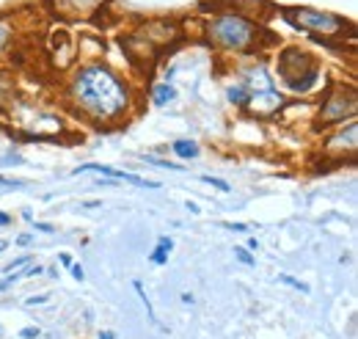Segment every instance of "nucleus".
<instances>
[{
	"instance_id": "nucleus-25",
	"label": "nucleus",
	"mask_w": 358,
	"mask_h": 339,
	"mask_svg": "<svg viewBox=\"0 0 358 339\" xmlns=\"http://www.w3.org/2000/svg\"><path fill=\"white\" fill-rule=\"evenodd\" d=\"M61 262H63L66 267H72V256H69V254H61Z\"/></svg>"
},
{
	"instance_id": "nucleus-27",
	"label": "nucleus",
	"mask_w": 358,
	"mask_h": 339,
	"mask_svg": "<svg viewBox=\"0 0 358 339\" xmlns=\"http://www.w3.org/2000/svg\"><path fill=\"white\" fill-rule=\"evenodd\" d=\"M99 339H116V334H113V331H102V334H99Z\"/></svg>"
},
{
	"instance_id": "nucleus-2",
	"label": "nucleus",
	"mask_w": 358,
	"mask_h": 339,
	"mask_svg": "<svg viewBox=\"0 0 358 339\" xmlns=\"http://www.w3.org/2000/svg\"><path fill=\"white\" fill-rule=\"evenodd\" d=\"M207 33L218 47L234 50V52H251L254 47H259L262 39H267L259 25H254L251 20H245V17H240V14L215 17L207 25Z\"/></svg>"
},
{
	"instance_id": "nucleus-21",
	"label": "nucleus",
	"mask_w": 358,
	"mask_h": 339,
	"mask_svg": "<svg viewBox=\"0 0 358 339\" xmlns=\"http://www.w3.org/2000/svg\"><path fill=\"white\" fill-rule=\"evenodd\" d=\"M0 185H6V188H22V182H17V179H9V177H0Z\"/></svg>"
},
{
	"instance_id": "nucleus-5",
	"label": "nucleus",
	"mask_w": 358,
	"mask_h": 339,
	"mask_svg": "<svg viewBox=\"0 0 358 339\" xmlns=\"http://www.w3.org/2000/svg\"><path fill=\"white\" fill-rule=\"evenodd\" d=\"M353 113H355V91L339 86L336 91L328 94L320 119L322 124H336V121H344V116H353Z\"/></svg>"
},
{
	"instance_id": "nucleus-17",
	"label": "nucleus",
	"mask_w": 358,
	"mask_h": 339,
	"mask_svg": "<svg viewBox=\"0 0 358 339\" xmlns=\"http://www.w3.org/2000/svg\"><path fill=\"white\" fill-rule=\"evenodd\" d=\"M20 279H22V273H14V276H6V279H0V292H3V290H9L11 284H14V282H20Z\"/></svg>"
},
{
	"instance_id": "nucleus-28",
	"label": "nucleus",
	"mask_w": 358,
	"mask_h": 339,
	"mask_svg": "<svg viewBox=\"0 0 358 339\" xmlns=\"http://www.w3.org/2000/svg\"><path fill=\"white\" fill-rule=\"evenodd\" d=\"M6 224H11V218L6 213H0V226H6Z\"/></svg>"
},
{
	"instance_id": "nucleus-24",
	"label": "nucleus",
	"mask_w": 358,
	"mask_h": 339,
	"mask_svg": "<svg viewBox=\"0 0 358 339\" xmlns=\"http://www.w3.org/2000/svg\"><path fill=\"white\" fill-rule=\"evenodd\" d=\"M33 240V237L31 235H20V237H17V243H20V245H28V243H31Z\"/></svg>"
},
{
	"instance_id": "nucleus-30",
	"label": "nucleus",
	"mask_w": 358,
	"mask_h": 339,
	"mask_svg": "<svg viewBox=\"0 0 358 339\" xmlns=\"http://www.w3.org/2000/svg\"><path fill=\"white\" fill-rule=\"evenodd\" d=\"M6 248H9V243H6V240H0V251H6Z\"/></svg>"
},
{
	"instance_id": "nucleus-22",
	"label": "nucleus",
	"mask_w": 358,
	"mask_h": 339,
	"mask_svg": "<svg viewBox=\"0 0 358 339\" xmlns=\"http://www.w3.org/2000/svg\"><path fill=\"white\" fill-rule=\"evenodd\" d=\"M72 276L78 279V282H83V279H86V270H83L80 265H72Z\"/></svg>"
},
{
	"instance_id": "nucleus-6",
	"label": "nucleus",
	"mask_w": 358,
	"mask_h": 339,
	"mask_svg": "<svg viewBox=\"0 0 358 339\" xmlns=\"http://www.w3.org/2000/svg\"><path fill=\"white\" fill-rule=\"evenodd\" d=\"M72 174H105V177H110V179H119V182H130L135 185V188H160L157 182H152V179H144V177H138V174H132V171H121V168H110V166H80V168H75Z\"/></svg>"
},
{
	"instance_id": "nucleus-15",
	"label": "nucleus",
	"mask_w": 358,
	"mask_h": 339,
	"mask_svg": "<svg viewBox=\"0 0 358 339\" xmlns=\"http://www.w3.org/2000/svg\"><path fill=\"white\" fill-rule=\"evenodd\" d=\"M28 262H31V256H20V259H14V262H9V265H6V273H14L17 267L28 265Z\"/></svg>"
},
{
	"instance_id": "nucleus-23",
	"label": "nucleus",
	"mask_w": 358,
	"mask_h": 339,
	"mask_svg": "<svg viewBox=\"0 0 358 339\" xmlns=\"http://www.w3.org/2000/svg\"><path fill=\"white\" fill-rule=\"evenodd\" d=\"M44 301H47V295H36V298H28L25 303H28V306H33V303H44Z\"/></svg>"
},
{
	"instance_id": "nucleus-8",
	"label": "nucleus",
	"mask_w": 358,
	"mask_h": 339,
	"mask_svg": "<svg viewBox=\"0 0 358 339\" xmlns=\"http://www.w3.org/2000/svg\"><path fill=\"white\" fill-rule=\"evenodd\" d=\"M355 135H358V124L355 121H350L347 124V132H339L336 138H333L331 141V146H339V149H344V146H347V149H355Z\"/></svg>"
},
{
	"instance_id": "nucleus-13",
	"label": "nucleus",
	"mask_w": 358,
	"mask_h": 339,
	"mask_svg": "<svg viewBox=\"0 0 358 339\" xmlns=\"http://www.w3.org/2000/svg\"><path fill=\"white\" fill-rule=\"evenodd\" d=\"M234 256H237L240 262H243V265H254V256H251V251L248 248H234Z\"/></svg>"
},
{
	"instance_id": "nucleus-16",
	"label": "nucleus",
	"mask_w": 358,
	"mask_h": 339,
	"mask_svg": "<svg viewBox=\"0 0 358 339\" xmlns=\"http://www.w3.org/2000/svg\"><path fill=\"white\" fill-rule=\"evenodd\" d=\"M9 39H11V33H9V28L3 25V20H0V52L6 50V44H9Z\"/></svg>"
},
{
	"instance_id": "nucleus-18",
	"label": "nucleus",
	"mask_w": 358,
	"mask_h": 339,
	"mask_svg": "<svg viewBox=\"0 0 358 339\" xmlns=\"http://www.w3.org/2000/svg\"><path fill=\"white\" fill-rule=\"evenodd\" d=\"M224 229H229V232H248V226H245V224H232V221H224Z\"/></svg>"
},
{
	"instance_id": "nucleus-19",
	"label": "nucleus",
	"mask_w": 358,
	"mask_h": 339,
	"mask_svg": "<svg viewBox=\"0 0 358 339\" xmlns=\"http://www.w3.org/2000/svg\"><path fill=\"white\" fill-rule=\"evenodd\" d=\"M42 273H44L42 265H33V267H28V270L22 273V279H28V276H42Z\"/></svg>"
},
{
	"instance_id": "nucleus-7",
	"label": "nucleus",
	"mask_w": 358,
	"mask_h": 339,
	"mask_svg": "<svg viewBox=\"0 0 358 339\" xmlns=\"http://www.w3.org/2000/svg\"><path fill=\"white\" fill-rule=\"evenodd\" d=\"M174 248V240L171 237H157V245H155V251L149 254V259L155 262V265H166L168 262V251Z\"/></svg>"
},
{
	"instance_id": "nucleus-10",
	"label": "nucleus",
	"mask_w": 358,
	"mask_h": 339,
	"mask_svg": "<svg viewBox=\"0 0 358 339\" xmlns=\"http://www.w3.org/2000/svg\"><path fill=\"white\" fill-rule=\"evenodd\" d=\"M174 97H177V91H174V86H168V83L155 86V91H152V99H155V105H168Z\"/></svg>"
},
{
	"instance_id": "nucleus-26",
	"label": "nucleus",
	"mask_w": 358,
	"mask_h": 339,
	"mask_svg": "<svg viewBox=\"0 0 358 339\" xmlns=\"http://www.w3.org/2000/svg\"><path fill=\"white\" fill-rule=\"evenodd\" d=\"M36 229H39V232H52V226H50V224H36Z\"/></svg>"
},
{
	"instance_id": "nucleus-3",
	"label": "nucleus",
	"mask_w": 358,
	"mask_h": 339,
	"mask_svg": "<svg viewBox=\"0 0 358 339\" xmlns=\"http://www.w3.org/2000/svg\"><path fill=\"white\" fill-rule=\"evenodd\" d=\"M278 75L295 94H303L317 83V61L312 58V52L301 50V47H287L278 55Z\"/></svg>"
},
{
	"instance_id": "nucleus-14",
	"label": "nucleus",
	"mask_w": 358,
	"mask_h": 339,
	"mask_svg": "<svg viewBox=\"0 0 358 339\" xmlns=\"http://www.w3.org/2000/svg\"><path fill=\"white\" fill-rule=\"evenodd\" d=\"M278 279H281L284 284H290V287L301 290V292H309V287H306V284H303V282H298V279H292V276H278Z\"/></svg>"
},
{
	"instance_id": "nucleus-1",
	"label": "nucleus",
	"mask_w": 358,
	"mask_h": 339,
	"mask_svg": "<svg viewBox=\"0 0 358 339\" xmlns=\"http://www.w3.org/2000/svg\"><path fill=\"white\" fill-rule=\"evenodd\" d=\"M72 99L86 116L97 121H113L130 108V89L102 63H89L72 78Z\"/></svg>"
},
{
	"instance_id": "nucleus-9",
	"label": "nucleus",
	"mask_w": 358,
	"mask_h": 339,
	"mask_svg": "<svg viewBox=\"0 0 358 339\" xmlns=\"http://www.w3.org/2000/svg\"><path fill=\"white\" fill-rule=\"evenodd\" d=\"M174 155L185 157V160H190V157H198V146L196 141H187V138H182V141H174Z\"/></svg>"
},
{
	"instance_id": "nucleus-4",
	"label": "nucleus",
	"mask_w": 358,
	"mask_h": 339,
	"mask_svg": "<svg viewBox=\"0 0 358 339\" xmlns=\"http://www.w3.org/2000/svg\"><path fill=\"white\" fill-rule=\"evenodd\" d=\"M284 20L292 28L312 31V33H325V36H333V33H339L347 25L344 17H336L331 11H317V9H284Z\"/></svg>"
},
{
	"instance_id": "nucleus-29",
	"label": "nucleus",
	"mask_w": 358,
	"mask_h": 339,
	"mask_svg": "<svg viewBox=\"0 0 358 339\" xmlns=\"http://www.w3.org/2000/svg\"><path fill=\"white\" fill-rule=\"evenodd\" d=\"M248 248H251V251H256V248H259V243H256V237H251V240H248Z\"/></svg>"
},
{
	"instance_id": "nucleus-11",
	"label": "nucleus",
	"mask_w": 358,
	"mask_h": 339,
	"mask_svg": "<svg viewBox=\"0 0 358 339\" xmlns=\"http://www.w3.org/2000/svg\"><path fill=\"white\" fill-rule=\"evenodd\" d=\"M229 99L237 105H245L248 102V86H234V89H229Z\"/></svg>"
},
{
	"instance_id": "nucleus-20",
	"label": "nucleus",
	"mask_w": 358,
	"mask_h": 339,
	"mask_svg": "<svg viewBox=\"0 0 358 339\" xmlns=\"http://www.w3.org/2000/svg\"><path fill=\"white\" fill-rule=\"evenodd\" d=\"M39 334H42V331L33 328V325H31V328H22V339H36Z\"/></svg>"
},
{
	"instance_id": "nucleus-12",
	"label": "nucleus",
	"mask_w": 358,
	"mask_h": 339,
	"mask_svg": "<svg viewBox=\"0 0 358 339\" xmlns=\"http://www.w3.org/2000/svg\"><path fill=\"white\" fill-rule=\"evenodd\" d=\"M204 182H207V185H212V188H218L221 190V193H229V190H232V188H229V182H226V179H218V177H209V174H204Z\"/></svg>"
}]
</instances>
